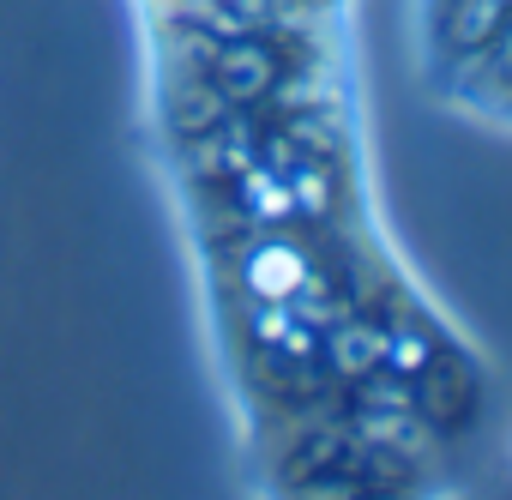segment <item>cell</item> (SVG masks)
<instances>
[{
	"label": "cell",
	"mask_w": 512,
	"mask_h": 500,
	"mask_svg": "<svg viewBox=\"0 0 512 500\" xmlns=\"http://www.w3.org/2000/svg\"><path fill=\"white\" fill-rule=\"evenodd\" d=\"M410 43L440 109L512 133V0H416Z\"/></svg>",
	"instance_id": "6da1fadb"
}]
</instances>
